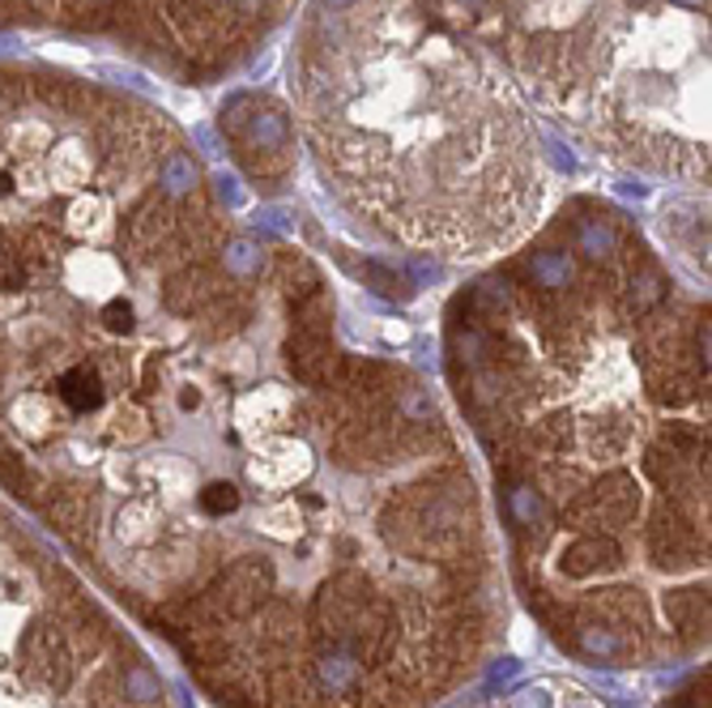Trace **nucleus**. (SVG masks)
<instances>
[{
	"instance_id": "9",
	"label": "nucleus",
	"mask_w": 712,
	"mask_h": 708,
	"mask_svg": "<svg viewBox=\"0 0 712 708\" xmlns=\"http://www.w3.org/2000/svg\"><path fill=\"white\" fill-rule=\"evenodd\" d=\"M508 516H513V525H517L520 534L547 529V500H542V491L533 483H513L508 486Z\"/></svg>"
},
{
	"instance_id": "16",
	"label": "nucleus",
	"mask_w": 712,
	"mask_h": 708,
	"mask_svg": "<svg viewBox=\"0 0 712 708\" xmlns=\"http://www.w3.org/2000/svg\"><path fill=\"white\" fill-rule=\"evenodd\" d=\"M201 184V167L188 154H166L159 167V189L166 196H188Z\"/></svg>"
},
{
	"instance_id": "36",
	"label": "nucleus",
	"mask_w": 712,
	"mask_h": 708,
	"mask_svg": "<svg viewBox=\"0 0 712 708\" xmlns=\"http://www.w3.org/2000/svg\"><path fill=\"white\" fill-rule=\"evenodd\" d=\"M465 4H478V0H465Z\"/></svg>"
},
{
	"instance_id": "14",
	"label": "nucleus",
	"mask_w": 712,
	"mask_h": 708,
	"mask_svg": "<svg viewBox=\"0 0 712 708\" xmlns=\"http://www.w3.org/2000/svg\"><path fill=\"white\" fill-rule=\"evenodd\" d=\"M328 324H333V299L324 290H312V294L294 299V333H321V337H328Z\"/></svg>"
},
{
	"instance_id": "17",
	"label": "nucleus",
	"mask_w": 712,
	"mask_h": 708,
	"mask_svg": "<svg viewBox=\"0 0 712 708\" xmlns=\"http://www.w3.org/2000/svg\"><path fill=\"white\" fill-rule=\"evenodd\" d=\"M576 248H581L589 260H606L618 248L615 226L606 223V218H581V223H576Z\"/></svg>"
},
{
	"instance_id": "35",
	"label": "nucleus",
	"mask_w": 712,
	"mask_h": 708,
	"mask_svg": "<svg viewBox=\"0 0 712 708\" xmlns=\"http://www.w3.org/2000/svg\"><path fill=\"white\" fill-rule=\"evenodd\" d=\"M209 4H218V9H227V4H235V0H209Z\"/></svg>"
},
{
	"instance_id": "20",
	"label": "nucleus",
	"mask_w": 712,
	"mask_h": 708,
	"mask_svg": "<svg viewBox=\"0 0 712 708\" xmlns=\"http://www.w3.org/2000/svg\"><path fill=\"white\" fill-rule=\"evenodd\" d=\"M358 278L376 290L380 299H401V303H406V299L414 294V282H410V278H401L397 269H389V265H376V260H367V265L358 269Z\"/></svg>"
},
{
	"instance_id": "30",
	"label": "nucleus",
	"mask_w": 712,
	"mask_h": 708,
	"mask_svg": "<svg viewBox=\"0 0 712 708\" xmlns=\"http://www.w3.org/2000/svg\"><path fill=\"white\" fill-rule=\"evenodd\" d=\"M563 708H597V705H593V700H568Z\"/></svg>"
},
{
	"instance_id": "21",
	"label": "nucleus",
	"mask_w": 712,
	"mask_h": 708,
	"mask_svg": "<svg viewBox=\"0 0 712 708\" xmlns=\"http://www.w3.org/2000/svg\"><path fill=\"white\" fill-rule=\"evenodd\" d=\"M201 508L209 516H230L239 508V486L235 483H209L201 491Z\"/></svg>"
},
{
	"instance_id": "12",
	"label": "nucleus",
	"mask_w": 712,
	"mask_h": 708,
	"mask_svg": "<svg viewBox=\"0 0 712 708\" xmlns=\"http://www.w3.org/2000/svg\"><path fill=\"white\" fill-rule=\"evenodd\" d=\"M666 614L675 619L682 636H700L704 623H709V593L704 589H679L666 598Z\"/></svg>"
},
{
	"instance_id": "33",
	"label": "nucleus",
	"mask_w": 712,
	"mask_h": 708,
	"mask_svg": "<svg viewBox=\"0 0 712 708\" xmlns=\"http://www.w3.org/2000/svg\"><path fill=\"white\" fill-rule=\"evenodd\" d=\"M9 189H13V184H9V175H0V196L9 193Z\"/></svg>"
},
{
	"instance_id": "22",
	"label": "nucleus",
	"mask_w": 712,
	"mask_h": 708,
	"mask_svg": "<svg viewBox=\"0 0 712 708\" xmlns=\"http://www.w3.org/2000/svg\"><path fill=\"white\" fill-rule=\"evenodd\" d=\"M453 354L461 363H470V367H478L486 358V337L478 329H453Z\"/></svg>"
},
{
	"instance_id": "26",
	"label": "nucleus",
	"mask_w": 712,
	"mask_h": 708,
	"mask_svg": "<svg viewBox=\"0 0 712 708\" xmlns=\"http://www.w3.org/2000/svg\"><path fill=\"white\" fill-rule=\"evenodd\" d=\"M508 708H551V691L547 687H525L513 696V705Z\"/></svg>"
},
{
	"instance_id": "24",
	"label": "nucleus",
	"mask_w": 712,
	"mask_h": 708,
	"mask_svg": "<svg viewBox=\"0 0 712 708\" xmlns=\"http://www.w3.org/2000/svg\"><path fill=\"white\" fill-rule=\"evenodd\" d=\"M103 324H107L111 333H132V324H137V312H132L129 299H111V303L103 308Z\"/></svg>"
},
{
	"instance_id": "28",
	"label": "nucleus",
	"mask_w": 712,
	"mask_h": 708,
	"mask_svg": "<svg viewBox=\"0 0 712 708\" xmlns=\"http://www.w3.org/2000/svg\"><path fill=\"white\" fill-rule=\"evenodd\" d=\"M214 184H218V196H223L227 205H239V189H235V180H230V175H218Z\"/></svg>"
},
{
	"instance_id": "32",
	"label": "nucleus",
	"mask_w": 712,
	"mask_h": 708,
	"mask_svg": "<svg viewBox=\"0 0 712 708\" xmlns=\"http://www.w3.org/2000/svg\"><path fill=\"white\" fill-rule=\"evenodd\" d=\"M328 4H333V9H350L355 0H328Z\"/></svg>"
},
{
	"instance_id": "3",
	"label": "nucleus",
	"mask_w": 712,
	"mask_h": 708,
	"mask_svg": "<svg viewBox=\"0 0 712 708\" xmlns=\"http://www.w3.org/2000/svg\"><path fill=\"white\" fill-rule=\"evenodd\" d=\"M618 559H623V550H618L615 538H606V534H581L572 547L563 550L559 568H563V577L584 580V577H593V572H611V568H618Z\"/></svg>"
},
{
	"instance_id": "25",
	"label": "nucleus",
	"mask_w": 712,
	"mask_h": 708,
	"mask_svg": "<svg viewBox=\"0 0 712 708\" xmlns=\"http://www.w3.org/2000/svg\"><path fill=\"white\" fill-rule=\"evenodd\" d=\"M397 406H401V415L410 422H431V415H435V410H431V397H427L422 388H406Z\"/></svg>"
},
{
	"instance_id": "6",
	"label": "nucleus",
	"mask_w": 712,
	"mask_h": 708,
	"mask_svg": "<svg viewBox=\"0 0 712 708\" xmlns=\"http://www.w3.org/2000/svg\"><path fill=\"white\" fill-rule=\"evenodd\" d=\"M333 354H337L333 342L321 333H291V342H287V363L303 385H321L333 367Z\"/></svg>"
},
{
	"instance_id": "15",
	"label": "nucleus",
	"mask_w": 712,
	"mask_h": 708,
	"mask_svg": "<svg viewBox=\"0 0 712 708\" xmlns=\"http://www.w3.org/2000/svg\"><path fill=\"white\" fill-rule=\"evenodd\" d=\"M223 269H227L230 278H244V282H252L265 273V253H260L257 239H227V248H223Z\"/></svg>"
},
{
	"instance_id": "10",
	"label": "nucleus",
	"mask_w": 712,
	"mask_h": 708,
	"mask_svg": "<svg viewBox=\"0 0 712 708\" xmlns=\"http://www.w3.org/2000/svg\"><path fill=\"white\" fill-rule=\"evenodd\" d=\"M214 294H218L214 273L193 269V273H180V278L166 287V308H171V312H196V308H205Z\"/></svg>"
},
{
	"instance_id": "7",
	"label": "nucleus",
	"mask_w": 712,
	"mask_h": 708,
	"mask_svg": "<svg viewBox=\"0 0 712 708\" xmlns=\"http://www.w3.org/2000/svg\"><path fill=\"white\" fill-rule=\"evenodd\" d=\"M525 273H529L533 287L563 290L576 282V260L568 257V253H559V248H538V253L525 257Z\"/></svg>"
},
{
	"instance_id": "29",
	"label": "nucleus",
	"mask_w": 712,
	"mask_h": 708,
	"mask_svg": "<svg viewBox=\"0 0 712 708\" xmlns=\"http://www.w3.org/2000/svg\"><path fill=\"white\" fill-rule=\"evenodd\" d=\"M196 406H201V393H196V388L180 393V410H196Z\"/></svg>"
},
{
	"instance_id": "5",
	"label": "nucleus",
	"mask_w": 712,
	"mask_h": 708,
	"mask_svg": "<svg viewBox=\"0 0 712 708\" xmlns=\"http://www.w3.org/2000/svg\"><path fill=\"white\" fill-rule=\"evenodd\" d=\"M652 555H657L661 568H679L687 559H695L700 555L695 525L682 521V516H657V525H652Z\"/></svg>"
},
{
	"instance_id": "1",
	"label": "nucleus",
	"mask_w": 712,
	"mask_h": 708,
	"mask_svg": "<svg viewBox=\"0 0 712 708\" xmlns=\"http://www.w3.org/2000/svg\"><path fill=\"white\" fill-rule=\"evenodd\" d=\"M269 589H273L269 564H260V559H239V564H230L227 572H223V580L205 593V602H209L218 614L244 619V614H252L260 602H265Z\"/></svg>"
},
{
	"instance_id": "23",
	"label": "nucleus",
	"mask_w": 712,
	"mask_h": 708,
	"mask_svg": "<svg viewBox=\"0 0 712 708\" xmlns=\"http://www.w3.org/2000/svg\"><path fill=\"white\" fill-rule=\"evenodd\" d=\"M252 111H257V98H252V95H235L227 107H223V129L244 132V125H248V116H252Z\"/></svg>"
},
{
	"instance_id": "31",
	"label": "nucleus",
	"mask_w": 712,
	"mask_h": 708,
	"mask_svg": "<svg viewBox=\"0 0 712 708\" xmlns=\"http://www.w3.org/2000/svg\"><path fill=\"white\" fill-rule=\"evenodd\" d=\"M670 708H704V705H700V700H675Z\"/></svg>"
},
{
	"instance_id": "13",
	"label": "nucleus",
	"mask_w": 712,
	"mask_h": 708,
	"mask_svg": "<svg viewBox=\"0 0 712 708\" xmlns=\"http://www.w3.org/2000/svg\"><path fill=\"white\" fill-rule=\"evenodd\" d=\"M61 401H65L68 410H77V415H90L103 406V380H98L90 367H73L61 376Z\"/></svg>"
},
{
	"instance_id": "27",
	"label": "nucleus",
	"mask_w": 712,
	"mask_h": 708,
	"mask_svg": "<svg viewBox=\"0 0 712 708\" xmlns=\"http://www.w3.org/2000/svg\"><path fill=\"white\" fill-rule=\"evenodd\" d=\"M709 351H712V337H709V321L695 329V354H700V363H704V372H709Z\"/></svg>"
},
{
	"instance_id": "18",
	"label": "nucleus",
	"mask_w": 712,
	"mask_h": 708,
	"mask_svg": "<svg viewBox=\"0 0 712 708\" xmlns=\"http://www.w3.org/2000/svg\"><path fill=\"white\" fill-rule=\"evenodd\" d=\"M120 696H125L129 705H154L162 696V683L145 662H132V666L120 671Z\"/></svg>"
},
{
	"instance_id": "2",
	"label": "nucleus",
	"mask_w": 712,
	"mask_h": 708,
	"mask_svg": "<svg viewBox=\"0 0 712 708\" xmlns=\"http://www.w3.org/2000/svg\"><path fill=\"white\" fill-rule=\"evenodd\" d=\"M636 504H640L636 500V483L623 470H615L593 491H584V500L572 508V516L584 521V525H627L636 516Z\"/></svg>"
},
{
	"instance_id": "8",
	"label": "nucleus",
	"mask_w": 712,
	"mask_h": 708,
	"mask_svg": "<svg viewBox=\"0 0 712 708\" xmlns=\"http://www.w3.org/2000/svg\"><path fill=\"white\" fill-rule=\"evenodd\" d=\"M244 141L252 146V150H265V154H278V150H287V141H291V125H287V116L278 111V107H260L248 116V125H244Z\"/></svg>"
},
{
	"instance_id": "11",
	"label": "nucleus",
	"mask_w": 712,
	"mask_h": 708,
	"mask_svg": "<svg viewBox=\"0 0 712 708\" xmlns=\"http://www.w3.org/2000/svg\"><path fill=\"white\" fill-rule=\"evenodd\" d=\"M572 644H576V653L593 657V662H618L627 653V641L618 636V627H611V623H581Z\"/></svg>"
},
{
	"instance_id": "34",
	"label": "nucleus",
	"mask_w": 712,
	"mask_h": 708,
	"mask_svg": "<svg viewBox=\"0 0 712 708\" xmlns=\"http://www.w3.org/2000/svg\"><path fill=\"white\" fill-rule=\"evenodd\" d=\"M675 4H687V9H700L704 0H675Z\"/></svg>"
},
{
	"instance_id": "19",
	"label": "nucleus",
	"mask_w": 712,
	"mask_h": 708,
	"mask_svg": "<svg viewBox=\"0 0 712 708\" xmlns=\"http://www.w3.org/2000/svg\"><path fill=\"white\" fill-rule=\"evenodd\" d=\"M666 287H670V282H666V273L648 265V269H640V273L632 278V290H627V308H632L636 317H645V312H652V308H657V303L666 299Z\"/></svg>"
},
{
	"instance_id": "4",
	"label": "nucleus",
	"mask_w": 712,
	"mask_h": 708,
	"mask_svg": "<svg viewBox=\"0 0 712 708\" xmlns=\"http://www.w3.org/2000/svg\"><path fill=\"white\" fill-rule=\"evenodd\" d=\"M316 683H321L328 696H350L358 683H363V657H358L350 644L328 641L316 653Z\"/></svg>"
}]
</instances>
